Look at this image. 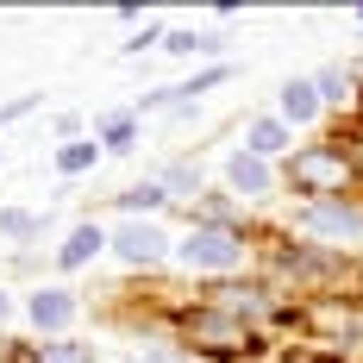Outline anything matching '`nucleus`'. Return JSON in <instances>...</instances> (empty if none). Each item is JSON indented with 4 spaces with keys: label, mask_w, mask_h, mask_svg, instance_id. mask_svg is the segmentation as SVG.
<instances>
[{
    "label": "nucleus",
    "mask_w": 363,
    "mask_h": 363,
    "mask_svg": "<svg viewBox=\"0 0 363 363\" xmlns=\"http://www.w3.org/2000/svg\"><path fill=\"white\" fill-rule=\"evenodd\" d=\"M345 176H351V157L332 150V145H307V150H294V163H289L294 194H307V201H332V194H345Z\"/></svg>",
    "instance_id": "obj_2"
},
{
    "label": "nucleus",
    "mask_w": 363,
    "mask_h": 363,
    "mask_svg": "<svg viewBox=\"0 0 363 363\" xmlns=\"http://www.w3.org/2000/svg\"><path fill=\"white\" fill-rule=\"evenodd\" d=\"M163 194H169V201H188V194H201V176H194V169H188V163H176V169H163Z\"/></svg>",
    "instance_id": "obj_18"
},
{
    "label": "nucleus",
    "mask_w": 363,
    "mask_h": 363,
    "mask_svg": "<svg viewBox=\"0 0 363 363\" xmlns=\"http://www.w3.org/2000/svg\"><path fill=\"white\" fill-rule=\"evenodd\" d=\"M320 107H326V101H320L313 75H289V82H282V94H276V119H282L289 132H294V125H313Z\"/></svg>",
    "instance_id": "obj_8"
},
{
    "label": "nucleus",
    "mask_w": 363,
    "mask_h": 363,
    "mask_svg": "<svg viewBox=\"0 0 363 363\" xmlns=\"http://www.w3.org/2000/svg\"><path fill=\"white\" fill-rule=\"evenodd\" d=\"M163 201H169V194H163V182H138V188H125V194H113V207H119V213H157V207H163Z\"/></svg>",
    "instance_id": "obj_15"
},
{
    "label": "nucleus",
    "mask_w": 363,
    "mask_h": 363,
    "mask_svg": "<svg viewBox=\"0 0 363 363\" xmlns=\"http://www.w3.org/2000/svg\"><path fill=\"white\" fill-rule=\"evenodd\" d=\"M357 26H363V6H357Z\"/></svg>",
    "instance_id": "obj_23"
},
{
    "label": "nucleus",
    "mask_w": 363,
    "mask_h": 363,
    "mask_svg": "<svg viewBox=\"0 0 363 363\" xmlns=\"http://www.w3.org/2000/svg\"><path fill=\"white\" fill-rule=\"evenodd\" d=\"M207 301H213L219 313H232V320H245V326L269 313V301H263V289H213Z\"/></svg>",
    "instance_id": "obj_13"
},
{
    "label": "nucleus",
    "mask_w": 363,
    "mask_h": 363,
    "mask_svg": "<svg viewBox=\"0 0 363 363\" xmlns=\"http://www.w3.org/2000/svg\"><path fill=\"white\" fill-rule=\"evenodd\" d=\"M32 363H94V345H75V338H50V345H38Z\"/></svg>",
    "instance_id": "obj_17"
},
{
    "label": "nucleus",
    "mask_w": 363,
    "mask_h": 363,
    "mask_svg": "<svg viewBox=\"0 0 363 363\" xmlns=\"http://www.w3.org/2000/svg\"><path fill=\"white\" fill-rule=\"evenodd\" d=\"M182 332H188L201 351H213V357H238V351H251V345H257V332L245 326V320H232V313H219L213 301H207L201 313H188V326H182Z\"/></svg>",
    "instance_id": "obj_5"
},
{
    "label": "nucleus",
    "mask_w": 363,
    "mask_h": 363,
    "mask_svg": "<svg viewBox=\"0 0 363 363\" xmlns=\"http://www.w3.org/2000/svg\"><path fill=\"white\" fill-rule=\"evenodd\" d=\"M6 320H13V294L0 289V326H6Z\"/></svg>",
    "instance_id": "obj_22"
},
{
    "label": "nucleus",
    "mask_w": 363,
    "mask_h": 363,
    "mask_svg": "<svg viewBox=\"0 0 363 363\" xmlns=\"http://www.w3.org/2000/svg\"><path fill=\"white\" fill-rule=\"evenodd\" d=\"M50 163H57V176H63V182H69V176H88V169L101 163V138H69V145L50 150Z\"/></svg>",
    "instance_id": "obj_12"
},
{
    "label": "nucleus",
    "mask_w": 363,
    "mask_h": 363,
    "mask_svg": "<svg viewBox=\"0 0 363 363\" xmlns=\"http://www.w3.org/2000/svg\"><path fill=\"white\" fill-rule=\"evenodd\" d=\"M94 138H101V150L125 157V150L138 145V113H101L94 119Z\"/></svg>",
    "instance_id": "obj_11"
},
{
    "label": "nucleus",
    "mask_w": 363,
    "mask_h": 363,
    "mask_svg": "<svg viewBox=\"0 0 363 363\" xmlns=\"http://www.w3.org/2000/svg\"><path fill=\"white\" fill-rule=\"evenodd\" d=\"M32 107H44V94H19V101H6V107H0V125H13V119H26Z\"/></svg>",
    "instance_id": "obj_20"
},
{
    "label": "nucleus",
    "mask_w": 363,
    "mask_h": 363,
    "mask_svg": "<svg viewBox=\"0 0 363 363\" xmlns=\"http://www.w3.org/2000/svg\"><path fill=\"white\" fill-rule=\"evenodd\" d=\"M313 88H320V101H351V69H338V63H332V69L313 75Z\"/></svg>",
    "instance_id": "obj_19"
},
{
    "label": "nucleus",
    "mask_w": 363,
    "mask_h": 363,
    "mask_svg": "<svg viewBox=\"0 0 363 363\" xmlns=\"http://www.w3.org/2000/svg\"><path fill=\"white\" fill-rule=\"evenodd\" d=\"M75 313H82V301H75L69 289H38V294H26V320H32L38 332H69L75 326Z\"/></svg>",
    "instance_id": "obj_6"
},
{
    "label": "nucleus",
    "mask_w": 363,
    "mask_h": 363,
    "mask_svg": "<svg viewBox=\"0 0 363 363\" xmlns=\"http://www.w3.org/2000/svg\"><path fill=\"white\" fill-rule=\"evenodd\" d=\"M225 188H232L238 201H263V194L276 188V163H263L251 150H232V157H225Z\"/></svg>",
    "instance_id": "obj_7"
},
{
    "label": "nucleus",
    "mask_w": 363,
    "mask_h": 363,
    "mask_svg": "<svg viewBox=\"0 0 363 363\" xmlns=\"http://www.w3.org/2000/svg\"><path fill=\"white\" fill-rule=\"evenodd\" d=\"M38 232H44V213H26V207H6V213H0V238H6V245H26Z\"/></svg>",
    "instance_id": "obj_16"
},
{
    "label": "nucleus",
    "mask_w": 363,
    "mask_h": 363,
    "mask_svg": "<svg viewBox=\"0 0 363 363\" xmlns=\"http://www.w3.org/2000/svg\"><path fill=\"white\" fill-rule=\"evenodd\" d=\"M176 263L182 269H207V276H225L245 263V238L232 225H213V219H194L188 232L176 238Z\"/></svg>",
    "instance_id": "obj_1"
},
{
    "label": "nucleus",
    "mask_w": 363,
    "mask_h": 363,
    "mask_svg": "<svg viewBox=\"0 0 363 363\" xmlns=\"http://www.w3.org/2000/svg\"><path fill=\"white\" fill-rule=\"evenodd\" d=\"M119 363H176L169 351H138V357H119Z\"/></svg>",
    "instance_id": "obj_21"
},
{
    "label": "nucleus",
    "mask_w": 363,
    "mask_h": 363,
    "mask_svg": "<svg viewBox=\"0 0 363 363\" xmlns=\"http://www.w3.org/2000/svg\"><path fill=\"white\" fill-rule=\"evenodd\" d=\"M294 225L313 232V238H332V245H363V207H357V201H345V194L307 201V207L294 213Z\"/></svg>",
    "instance_id": "obj_3"
},
{
    "label": "nucleus",
    "mask_w": 363,
    "mask_h": 363,
    "mask_svg": "<svg viewBox=\"0 0 363 363\" xmlns=\"http://www.w3.org/2000/svg\"><path fill=\"white\" fill-rule=\"evenodd\" d=\"M245 150L263 157V163H276L282 150H294V132L276 119V113H269V119H251V125H245Z\"/></svg>",
    "instance_id": "obj_10"
},
{
    "label": "nucleus",
    "mask_w": 363,
    "mask_h": 363,
    "mask_svg": "<svg viewBox=\"0 0 363 363\" xmlns=\"http://www.w3.org/2000/svg\"><path fill=\"white\" fill-rule=\"evenodd\" d=\"M113 257L125 269H157L163 257H176V238L157 219H125V225H113Z\"/></svg>",
    "instance_id": "obj_4"
},
{
    "label": "nucleus",
    "mask_w": 363,
    "mask_h": 363,
    "mask_svg": "<svg viewBox=\"0 0 363 363\" xmlns=\"http://www.w3.org/2000/svg\"><path fill=\"white\" fill-rule=\"evenodd\" d=\"M163 50H169V57H219V50H225V38H219V32H194V26H182V32L163 38Z\"/></svg>",
    "instance_id": "obj_14"
},
{
    "label": "nucleus",
    "mask_w": 363,
    "mask_h": 363,
    "mask_svg": "<svg viewBox=\"0 0 363 363\" xmlns=\"http://www.w3.org/2000/svg\"><path fill=\"white\" fill-rule=\"evenodd\" d=\"M107 245H113V232H101L94 219H82V225H75L69 238H63V251H57V263H63V269H88V263H94V257L107 251Z\"/></svg>",
    "instance_id": "obj_9"
}]
</instances>
